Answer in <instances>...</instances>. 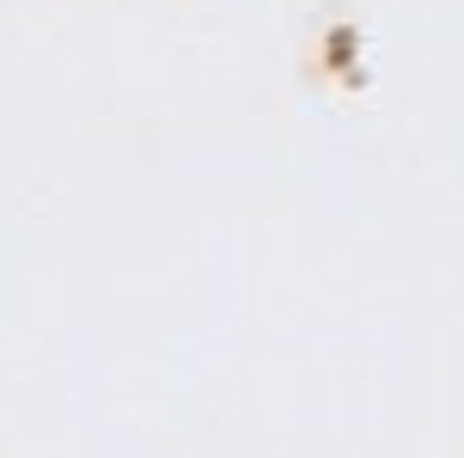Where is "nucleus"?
<instances>
[]
</instances>
